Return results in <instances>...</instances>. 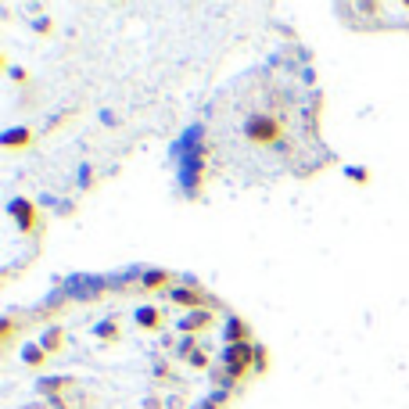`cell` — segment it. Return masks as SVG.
Returning a JSON list of instances; mask_svg holds the SVG:
<instances>
[{
    "mask_svg": "<svg viewBox=\"0 0 409 409\" xmlns=\"http://www.w3.org/2000/svg\"><path fill=\"white\" fill-rule=\"evenodd\" d=\"M266 373L241 312L187 273H75L0 327V409H230Z\"/></svg>",
    "mask_w": 409,
    "mask_h": 409,
    "instance_id": "cell-1",
    "label": "cell"
},
{
    "mask_svg": "<svg viewBox=\"0 0 409 409\" xmlns=\"http://www.w3.org/2000/svg\"><path fill=\"white\" fill-rule=\"evenodd\" d=\"M338 162L323 140V90L309 47L288 40L219 86L172 148L176 187L255 191L309 180Z\"/></svg>",
    "mask_w": 409,
    "mask_h": 409,
    "instance_id": "cell-2",
    "label": "cell"
}]
</instances>
